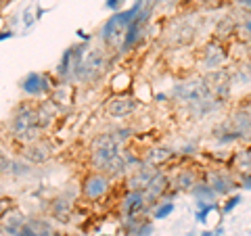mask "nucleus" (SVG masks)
<instances>
[{
    "instance_id": "nucleus-1",
    "label": "nucleus",
    "mask_w": 251,
    "mask_h": 236,
    "mask_svg": "<svg viewBox=\"0 0 251 236\" xmlns=\"http://www.w3.org/2000/svg\"><path fill=\"white\" fill-rule=\"evenodd\" d=\"M11 132L17 140H23V142H38L42 132V123H40V115H38L36 109H31L27 105H23L17 109V113L13 115L11 119Z\"/></svg>"
},
{
    "instance_id": "nucleus-2",
    "label": "nucleus",
    "mask_w": 251,
    "mask_h": 236,
    "mask_svg": "<svg viewBox=\"0 0 251 236\" xmlns=\"http://www.w3.org/2000/svg\"><path fill=\"white\" fill-rule=\"evenodd\" d=\"M143 0H136L134 6H130L128 11H122V13H115L111 15V17L107 19V23L103 25V29H100V36H103V40L107 44H115V42H124V36L126 31H128L130 23L134 21V17L140 13V9H143Z\"/></svg>"
},
{
    "instance_id": "nucleus-3",
    "label": "nucleus",
    "mask_w": 251,
    "mask_h": 236,
    "mask_svg": "<svg viewBox=\"0 0 251 236\" xmlns=\"http://www.w3.org/2000/svg\"><path fill=\"white\" fill-rule=\"evenodd\" d=\"M149 15H151V2H147L145 11L140 9V13H138L136 17H134V21L130 23V27H128V31H126V36H124V42H122V52L130 50L132 46L136 44L138 38L143 36V29H145L147 21H149Z\"/></svg>"
},
{
    "instance_id": "nucleus-4",
    "label": "nucleus",
    "mask_w": 251,
    "mask_h": 236,
    "mask_svg": "<svg viewBox=\"0 0 251 236\" xmlns=\"http://www.w3.org/2000/svg\"><path fill=\"white\" fill-rule=\"evenodd\" d=\"M103 67H105V57L100 54V50H92V52H88L84 57V63H82L80 71H77L75 75L80 77V80H84V82H90L100 71H103Z\"/></svg>"
},
{
    "instance_id": "nucleus-5",
    "label": "nucleus",
    "mask_w": 251,
    "mask_h": 236,
    "mask_svg": "<svg viewBox=\"0 0 251 236\" xmlns=\"http://www.w3.org/2000/svg\"><path fill=\"white\" fill-rule=\"evenodd\" d=\"M207 184L214 188L216 194H230L234 188H239V182L224 169H211L207 174Z\"/></svg>"
},
{
    "instance_id": "nucleus-6",
    "label": "nucleus",
    "mask_w": 251,
    "mask_h": 236,
    "mask_svg": "<svg viewBox=\"0 0 251 236\" xmlns=\"http://www.w3.org/2000/svg\"><path fill=\"white\" fill-rule=\"evenodd\" d=\"M21 88L25 94H31V96H40V94H46L50 90V84L49 80H46L44 73H27L25 77H23L21 82Z\"/></svg>"
},
{
    "instance_id": "nucleus-7",
    "label": "nucleus",
    "mask_w": 251,
    "mask_h": 236,
    "mask_svg": "<svg viewBox=\"0 0 251 236\" xmlns=\"http://www.w3.org/2000/svg\"><path fill=\"white\" fill-rule=\"evenodd\" d=\"M107 188H109V180L105 176H100V174H92L86 178V182H84V196L88 201H97L100 199L105 192H107Z\"/></svg>"
},
{
    "instance_id": "nucleus-8",
    "label": "nucleus",
    "mask_w": 251,
    "mask_h": 236,
    "mask_svg": "<svg viewBox=\"0 0 251 236\" xmlns=\"http://www.w3.org/2000/svg\"><path fill=\"white\" fill-rule=\"evenodd\" d=\"M136 109V100L130 96H115L107 103V113L111 117H128Z\"/></svg>"
},
{
    "instance_id": "nucleus-9",
    "label": "nucleus",
    "mask_w": 251,
    "mask_h": 236,
    "mask_svg": "<svg viewBox=\"0 0 251 236\" xmlns=\"http://www.w3.org/2000/svg\"><path fill=\"white\" fill-rule=\"evenodd\" d=\"M224 61H226L224 48L218 42H211L205 48V54H203V63H205V67L207 69H218L220 65H224Z\"/></svg>"
},
{
    "instance_id": "nucleus-10",
    "label": "nucleus",
    "mask_w": 251,
    "mask_h": 236,
    "mask_svg": "<svg viewBox=\"0 0 251 236\" xmlns=\"http://www.w3.org/2000/svg\"><path fill=\"white\" fill-rule=\"evenodd\" d=\"M147 194L143 190H132L128 196H126V201H124V209H126V213H128L130 217L132 215H136L138 211H143L145 209V203H147Z\"/></svg>"
},
{
    "instance_id": "nucleus-11",
    "label": "nucleus",
    "mask_w": 251,
    "mask_h": 236,
    "mask_svg": "<svg viewBox=\"0 0 251 236\" xmlns=\"http://www.w3.org/2000/svg\"><path fill=\"white\" fill-rule=\"evenodd\" d=\"M168 190V178L161 174V171H157L155 178L149 182V186L145 188V194H147V199L149 201H157L159 196Z\"/></svg>"
},
{
    "instance_id": "nucleus-12",
    "label": "nucleus",
    "mask_w": 251,
    "mask_h": 236,
    "mask_svg": "<svg viewBox=\"0 0 251 236\" xmlns=\"http://www.w3.org/2000/svg\"><path fill=\"white\" fill-rule=\"evenodd\" d=\"M23 159H27L29 163H44L46 159H49V148H46L42 142H31L27 144L25 148H23Z\"/></svg>"
},
{
    "instance_id": "nucleus-13",
    "label": "nucleus",
    "mask_w": 251,
    "mask_h": 236,
    "mask_svg": "<svg viewBox=\"0 0 251 236\" xmlns=\"http://www.w3.org/2000/svg\"><path fill=\"white\" fill-rule=\"evenodd\" d=\"M193 196H195V199H197V201H203V203H211V201H214L216 199V190H214V188H211L207 182H201V184H195V188H193Z\"/></svg>"
},
{
    "instance_id": "nucleus-14",
    "label": "nucleus",
    "mask_w": 251,
    "mask_h": 236,
    "mask_svg": "<svg viewBox=\"0 0 251 236\" xmlns=\"http://www.w3.org/2000/svg\"><path fill=\"white\" fill-rule=\"evenodd\" d=\"M218 209V203H203V201H197V211H195V219H197L199 224H203L207 219V215L211 211Z\"/></svg>"
},
{
    "instance_id": "nucleus-15",
    "label": "nucleus",
    "mask_w": 251,
    "mask_h": 236,
    "mask_svg": "<svg viewBox=\"0 0 251 236\" xmlns=\"http://www.w3.org/2000/svg\"><path fill=\"white\" fill-rule=\"evenodd\" d=\"M176 186H178V190H193L195 188V174L193 171H180L176 176Z\"/></svg>"
},
{
    "instance_id": "nucleus-16",
    "label": "nucleus",
    "mask_w": 251,
    "mask_h": 236,
    "mask_svg": "<svg viewBox=\"0 0 251 236\" xmlns=\"http://www.w3.org/2000/svg\"><path fill=\"white\" fill-rule=\"evenodd\" d=\"M234 163L239 165L241 174H251V151H241L234 155Z\"/></svg>"
},
{
    "instance_id": "nucleus-17",
    "label": "nucleus",
    "mask_w": 251,
    "mask_h": 236,
    "mask_svg": "<svg viewBox=\"0 0 251 236\" xmlns=\"http://www.w3.org/2000/svg\"><path fill=\"white\" fill-rule=\"evenodd\" d=\"M174 209H176V205L172 201H163V203L157 205L153 215H155V219H166V217H170L172 213H174Z\"/></svg>"
},
{
    "instance_id": "nucleus-18",
    "label": "nucleus",
    "mask_w": 251,
    "mask_h": 236,
    "mask_svg": "<svg viewBox=\"0 0 251 236\" xmlns=\"http://www.w3.org/2000/svg\"><path fill=\"white\" fill-rule=\"evenodd\" d=\"M243 203V196L241 194H232V196H228V199H226V203L222 205V211H224V215H228V213H232L234 209H237L239 205Z\"/></svg>"
},
{
    "instance_id": "nucleus-19",
    "label": "nucleus",
    "mask_w": 251,
    "mask_h": 236,
    "mask_svg": "<svg viewBox=\"0 0 251 236\" xmlns=\"http://www.w3.org/2000/svg\"><path fill=\"white\" fill-rule=\"evenodd\" d=\"M9 171H11V161L6 157V153L0 148V174H9Z\"/></svg>"
},
{
    "instance_id": "nucleus-20",
    "label": "nucleus",
    "mask_w": 251,
    "mask_h": 236,
    "mask_svg": "<svg viewBox=\"0 0 251 236\" xmlns=\"http://www.w3.org/2000/svg\"><path fill=\"white\" fill-rule=\"evenodd\" d=\"M239 188H245V190H251V174H241Z\"/></svg>"
},
{
    "instance_id": "nucleus-21",
    "label": "nucleus",
    "mask_w": 251,
    "mask_h": 236,
    "mask_svg": "<svg viewBox=\"0 0 251 236\" xmlns=\"http://www.w3.org/2000/svg\"><path fill=\"white\" fill-rule=\"evenodd\" d=\"M17 236H40V234H38V232L34 230V228H29L27 224H23V228L17 232Z\"/></svg>"
},
{
    "instance_id": "nucleus-22",
    "label": "nucleus",
    "mask_w": 251,
    "mask_h": 236,
    "mask_svg": "<svg viewBox=\"0 0 251 236\" xmlns=\"http://www.w3.org/2000/svg\"><path fill=\"white\" fill-rule=\"evenodd\" d=\"M237 4L241 6L243 11H247V13L251 15V0H237Z\"/></svg>"
},
{
    "instance_id": "nucleus-23",
    "label": "nucleus",
    "mask_w": 251,
    "mask_h": 236,
    "mask_svg": "<svg viewBox=\"0 0 251 236\" xmlns=\"http://www.w3.org/2000/svg\"><path fill=\"white\" fill-rule=\"evenodd\" d=\"M117 4H120V0H107V9H117Z\"/></svg>"
},
{
    "instance_id": "nucleus-24",
    "label": "nucleus",
    "mask_w": 251,
    "mask_h": 236,
    "mask_svg": "<svg viewBox=\"0 0 251 236\" xmlns=\"http://www.w3.org/2000/svg\"><path fill=\"white\" fill-rule=\"evenodd\" d=\"M222 234H224V228H222V226H218L216 230H214V236H222Z\"/></svg>"
},
{
    "instance_id": "nucleus-25",
    "label": "nucleus",
    "mask_w": 251,
    "mask_h": 236,
    "mask_svg": "<svg viewBox=\"0 0 251 236\" xmlns=\"http://www.w3.org/2000/svg\"><path fill=\"white\" fill-rule=\"evenodd\" d=\"M13 34H11V31H2V34H0V40H4V38H11Z\"/></svg>"
},
{
    "instance_id": "nucleus-26",
    "label": "nucleus",
    "mask_w": 251,
    "mask_h": 236,
    "mask_svg": "<svg viewBox=\"0 0 251 236\" xmlns=\"http://www.w3.org/2000/svg\"><path fill=\"white\" fill-rule=\"evenodd\" d=\"M201 236H214V232H209V230H205V232H203Z\"/></svg>"
}]
</instances>
